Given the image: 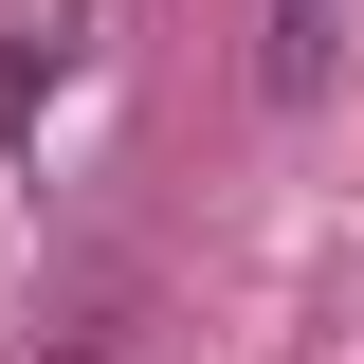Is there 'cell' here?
<instances>
[{
	"mask_svg": "<svg viewBox=\"0 0 364 364\" xmlns=\"http://www.w3.org/2000/svg\"><path fill=\"white\" fill-rule=\"evenodd\" d=\"M346 18H364V0H255V91H273V109H310V91L346 73Z\"/></svg>",
	"mask_w": 364,
	"mask_h": 364,
	"instance_id": "obj_1",
	"label": "cell"
}]
</instances>
